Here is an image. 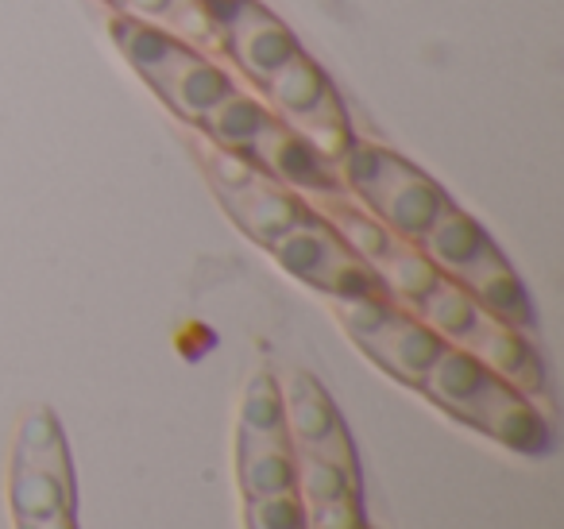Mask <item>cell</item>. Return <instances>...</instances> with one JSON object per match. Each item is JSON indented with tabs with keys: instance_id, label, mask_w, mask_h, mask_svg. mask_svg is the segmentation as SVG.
<instances>
[{
	"instance_id": "obj_19",
	"label": "cell",
	"mask_w": 564,
	"mask_h": 529,
	"mask_svg": "<svg viewBox=\"0 0 564 529\" xmlns=\"http://www.w3.org/2000/svg\"><path fill=\"white\" fill-rule=\"evenodd\" d=\"M240 433L251 436H286V410H282V387L271 375H256L243 390V406H240Z\"/></svg>"
},
{
	"instance_id": "obj_6",
	"label": "cell",
	"mask_w": 564,
	"mask_h": 529,
	"mask_svg": "<svg viewBox=\"0 0 564 529\" xmlns=\"http://www.w3.org/2000/svg\"><path fill=\"white\" fill-rule=\"evenodd\" d=\"M243 155L256 163V171H263L267 179H274L279 186L294 190V194H302V197L345 190L340 186L337 163H329L314 143L302 140V136L294 132L291 125H282L279 117L243 148Z\"/></svg>"
},
{
	"instance_id": "obj_22",
	"label": "cell",
	"mask_w": 564,
	"mask_h": 529,
	"mask_svg": "<svg viewBox=\"0 0 564 529\" xmlns=\"http://www.w3.org/2000/svg\"><path fill=\"white\" fill-rule=\"evenodd\" d=\"M306 526L310 529H368V518H364L360 495H345V498H337V503L306 506Z\"/></svg>"
},
{
	"instance_id": "obj_20",
	"label": "cell",
	"mask_w": 564,
	"mask_h": 529,
	"mask_svg": "<svg viewBox=\"0 0 564 529\" xmlns=\"http://www.w3.org/2000/svg\"><path fill=\"white\" fill-rule=\"evenodd\" d=\"M299 460V479H294V495L302 498L306 506H325L337 503L345 495H360V479L340 467L325 464V460L310 456V452H294Z\"/></svg>"
},
{
	"instance_id": "obj_4",
	"label": "cell",
	"mask_w": 564,
	"mask_h": 529,
	"mask_svg": "<svg viewBox=\"0 0 564 529\" xmlns=\"http://www.w3.org/2000/svg\"><path fill=\"white\" fill-rule=\"evenodd\" d=\"M267 251L279 259L282 271L294 274L299 282H306V287L322 290V294H329L333 302L383 294L376 271H371L360 256H352V251L340 244V236L333 233L314 209H310V217L299 220L291 233H282Z\"/></svg>"
},
{
	"instance_id": "obj_3",
	"label": "cell",
	"mask_w": 564,
	"mask_h": 529,
	"mask_svg": "<svg viewBox=\"0 0 564 529\" xmlns=\"http://www.w3.org/2000/svg\"><path fill=\"white\" fill-rule=\"evenodd\" d=\"M259 89H263L274 117L282 125H291L302 140L314 143L329 163L345 159V151L352 148L356 136L348 128V112L340 105L337 89H333L329 74L314 58L299 51L291 63L279 66Z\"/></svg>"
},
{
	"instance_id": "obj_18",
	"label": "cell",
	"mask_w": 564,
	"mask_h": 529,
	"mask_svg": "<svg viewBox=\"0 0 564 529\" xmlns=\"http://www.w3.org/2000/svg\"><path fill=\"white\" fill-rule=\"evenodd\" d=\"M414 317L422 321L425 328H433L445 344H464V336L479 325L484 310H479L476 298H471L460 282L441 274L422 294V302L414 305Z\"/></svg>"
},
{
	"instance_id": "obj_14",
	"label": "cell",
	"mask_w": 564,
	"mask_h": 529,
	"mask_svg": "<svg viewBox=\"0 0 564 529\" xmlns=\"http://www.w3.org/2000/svg\"><path fill=\"white\" fill-rule=\"evenodd\" d=\"M271 120H274L271 105L243 94V89L236 86V89H228L220 101H213L209 109H205V117L197 120V128H202V132L209 136V143H217V148L243 151L267 125H271Z\"/></svg>"
},
{
	"instance_id": "obj_13",
	"label": "cell",
	"mask_w": 564,
	"mask_h": 529,
	"mask_svg": "<svg viewBox=\"0 0 564 529\" xmlns=\"http://www.w3.org/2000/svg\"><path fill=\"white\" fill-rule=\"evenodd\" d=\"M240 487L243 498H267V495H286L294 490L299 479V460H294V444L282 436H251L240 433Z\"/></svg>"
},
{
	"instance_id": "obj_7",
	"label": "cell",
	"mask_w": 564,
	"mask_h": 529,
	"mask_svg": "<svg viewBox=\"0 0 564 529\" xmlns=\"http://www.w3.org/2000/svg\"><path fill=\"white\" fill-rule=\"evenodd\" d=\"M464 425L479 429L491 441H499L502 449L518 452V456H545L553 444V429L538 413L533 398L518 395L514 387H507L502 379H491L487 390L479 395V402L471 406V413L464 418Z\"/></svg>"
},
{
	"instance_id": "obj_15",
	"label": "cell",
	"mask_w": 564,
	"mask_h": 529,
	"mask_svg": "<svg viewBox=\"0 0 564 529\" xmlns=\"http://www.w3.org/2000/svg\"><path fill=\"white\" fill-rule=\"evenodd\" d=\"M282 410H286V436L294 449L310 441H322L325 433L340 425V413L333 406V398L325 395V387L306 371H294L282 387Z\"/></svg>"
},
{
	"instance_id": "obj_24",
	"label": "cell",
	"mask_w": 564,
	"mask_h": 529,
	"mask_svg": "<svg viewBox=\"0 0 564 529\" xmlns=\"http://www.w3.org/2000/svg\"><path fill=\"white\" fill-rule=\"evenodd\" d=\"M20 529H78V526H74L70 514H58V518L43 521V526H20Z\"/></svg>"
},
{
	"instance_id": "obj_21",
	"label": "cell",
	"mask_w": 564,
	"mask_h": 529,
	"mask_svg": "<svg viewBox=\"0 0 564 529\" xmlns=\"http://www.w3.org/2000/svg\"><path fill=\"white\" fill-rule=\"evenodd\" d=\"M248 529H310L306 503L294 490L286 495L248 498Z\"/></svg>"
},
{
	"instance_id": "obj_9",
	"label": "cell",
	"mask_w": 564,
	"mask_h": 529,
	"mask_svg": "<svg viewBox=\"0 0 564 529\" xmlns=\"http://www.w3.org/2000/svg\"><path fill=\"white\" fill-rule=\"evenodd\" d=\"M217 194L225 202L228 217L240 225V233L251 236L256 244H263V248H271L282 233H291L299 220L310 217L306 197L279 186L263 171H256L248 182H240L232 190H217Z\"/></svg>"
},
{
	"instance_id": "obj_25",
	"label": "cell",
	"mask_w": 564,
	"mask_h": 529,
	"mask_svg": "<svg viewBox=\"0 0 564 529\" xmlns=\"http://www.w3.org/2000/svg\"><path fill=\"white\" fill-rule=\"evenodd\" d=\"M213 9H228V4H236V0H209Z\"/></svg>"
},
{
	"instance_id": "obj_10",
	"label": "cell",
	"mask_w": 564,
	"mask_h": 529,
	"mask_svg": "<svg viewBox=\"0 0 564 529\" xmlns=\"http://www.w3.org/2000/svg\"><path fill=\"white\" fill-rule=\"evenodd\" d=\"M360 348L368 352L371 364L383 367L391 379L417 387L425 379V371L433 367V359L448 348L433 328H425L410 310H391V317L376 328L371 336H364Z\"/></svg>"
},
{
	"instance_id": "obj_17",
	"label": "cell",
	"mask_w": 564,
	"mask_h": 529,
	"mask_svg": "<svg viewBox=\"0 0 564 529\" xmlns=\"http://www.w3.org/2000/svg\"><path fill=\"white\" fill-rule=\"evenodd\" d=\"M70 475L43 472V467L17 460V472H12V514H17L20 526H43V521L58 518V514H70Z\"/></svg>"
},
{
	"instance_id": "obj_2",
	"label": "cell",
	"mask_w": 564,
	"mask_h": 529,
	"mask_svg": "<svg viewBox=\"0 0 564 529\" xmlns=\"http://www.w3.org/2000/svg\"><path fill=\"white\" fill-rule=\"evenodd\" d=\"M340 186L352 194L371 217H379L399 240H422L425 228L448 209V197L437 182L391 148L368 140H352L337 163Z\"/></svg>"
},
{
	"instance_id": "obj_1",
	"label": "cell",
	"mask_w": 564,
	"mask_h": 529,
	"mask_svg": "<svg viewBox=\"0 0 564 529\" xmlns=\"http://www.w3.org/2000/svg\"><path fill=\"white\" fill-rule=\"evenodd\" d=\"M112 43L132 63V71L163 97L166 109L194 128L213 101H220L228 89H236L225 66H217L209 55L186 47L182 40L166 35L163 28L124 17V12L112 17Z\"/></svg>"
},
{
	"instance_id": "obj_12",
	"label": "cell",
	"mask_w": 564,
	"mask_h": 529,
	"mask_svg": "<svg viewBox=\"0 0 564 529\" xmlns=\"http://www.w3.org/2000/svg\"><path fill=\"white\" fill-rule=\"evenodd\" d=\"M417 248L433 259V267H437L441 274L456 279V274L468 271V267L476 263L484 251H491L495 240L484 233V225H479V220H471L464 209L448 205V209L441 213L430 228H425V236L417 240Z\"/></svg>"
},
{
	"instance_id": "obj_11",
	"label": "cell",
	"mask_w": 564,
	"mask_h": 529,
	"mask_svg": "<svg viewBox=\"0 0 564 529\" xmlns=\"http://www.w3.org/2000/svg\"><path fill=\"white\" fill-rule=\"evenodd\" d=\"M456 282L476 298V305L487 317L502 321V325H514V328H522V333H530L533 321H538L522 279H518L514 267L507 263V256H502L499 248L484 251L468 271L456 274Z\"/></svg>"
},
{
	"instance_id": "obj_16",
	"label": "cell",
	"mask_w": 564,
	"mask_h": 529,
	"mask_svg": "<svg viewBox=\"0 0 564 529\" xmlns=\"http://www.w3.org/2000/svg\"><path fill=\"white\" fill-rule=\"evenodd\" d=\"M371 271H376L383 294L391 298L399 310H410V313H414V305L422 302L425 290L441 279L433 259L425 256L414 240H394L391 248H387V256L371 263Z\"/></svg>"
},
{
	"instance_id": "obj_8",
	"label": "cell",
	"mask_w": 564,
	"mask_h": 529,
	"mask_svg": "<svg viewBox=\"0 0 564 529\" xmlns=\"http://www.w3.org/2000/svg\"><path fill=\"white\" fill-rule=\"evenodd\" d=\"M453 348H464L468 356H476L495 379L514 387L518 395H525V398L545 395V364H541L530 333H522V328L502 325V321L484 313L479 325L464 336V344H453Z\"/></svg>"
},
{
	"instance_id": "obj_5",
	"label": "cell",
	"mask_w": 564,
	"mask_h": 529,
	"mask_svg": "<svg viewBox=\"0 0 564 529\" xmlns=\"http://www.w3.org/2000/svg\"><path fill=\"white\" fill-rule=\"evenodd\" d=\"M299 51V40L259 0H236V4L220 9V55L232 58L243 78L256 86H263Z\"/></svg>"
},
{
	"instance_id": "obj_26",
	"label": "cell",
	"mask_w": 564,
	"mask_h": 529,
	"mask_svg": "<svg viewBox=\"0 0 564 529\" xmlns=\"http://www.w3.org/2000/svg\"><path fill=\"white\" fill-rule=\"evenodd\" d=\"M105 4H112V9H117V0H105Z\"/></svg>"
},
{
	"instance_id": "obj_23",
	"label": "cell",
	"mask_w": 564,
	"mask_h": 529,
	"mask_svg": "<svg viewBox=\"0 0 564 529\" xmlns=\"http://www.w3.org/2000/svg\"><path fill=\"white\" fill-rule=\"evenodd\" d=\"M294 452H310V456L325 460V464L340 467V472H348V475H356V479H360V467H356L352 436H348V429H345V425H337V429H333V433H325L322 441H310V444H302V449H294Z\"/></svg>"
}]
</instances>
